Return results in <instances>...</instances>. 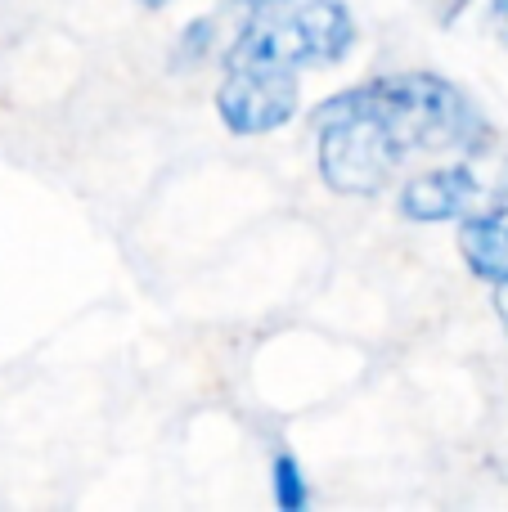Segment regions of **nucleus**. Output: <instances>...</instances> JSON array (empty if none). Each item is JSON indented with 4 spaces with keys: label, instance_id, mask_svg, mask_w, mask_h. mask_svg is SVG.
<instances>
[{
    "label": "nucleus",
    "instance_id": "f257e3e1",
    "mask_svg": "<svg viewBox=\"0 0 508 512\" xmlns=\"http://www.w3.org/2000/svg\"><path fill=\"white\" fill-rule=\"evenodd\" d=\"M356 41L342 0H243V23L225 59L270 68H324Z\"/></svg>",
    "mask_w": 508,
    "mask_h": 512
},
{
    "label": "nucleus",
    "instance_id": "f03ea898",
    "mask_svg": "<svg viewBox=\"0 0 508 512\" xmlns=\"http://www.w3.org/2000/svg\"><path fill=\"white\" fill-rule=\"evenodd\" d=\"M405 153L419 149H482L486 126L459 86L432 72H405V77H378L351 90Z\"/></svg>",
    "mask_w": 508,
    "mask_h": 512
},
{
    "label": "nucleus",
    "instance_id": "7ed1b4c3",
    "mask_svg": "<svg viewBox=\"0 0 508 512\" xmlns=\"http://www.w3.org/2000/svg\"><path fill=\"white\" fill-rule=\"evenodd\" d=\"M315 135H320V176L338 194H378L410 158L351 90L333 95L315 113Z\"/></svg>",
    "mask_w": 508,
    "mask_h": 512
},
{
    "label": "nucleus",
    "instance_id": "20e7f679",
    "mask_svg": "<svg viewBox=\"0 0 508 512\" xmlns=\"http://www.w3.org/2000/svg\"><path fill=\"white\" fill-rule=\"evenodd\" d=\"M221 122L234 135H266L279 131L297 113V72L270 68V63L225 59V81L216 90Z\"/></svg>",
    "mask_w": 508,
    "mask_h": 512
},
{
    "label": "nucleus",
    "instance_id": "39448f33",
    "mask_svg": "<svg viewBox=\"0 0 508 512\" xmlns=\"http://www.w3.org/2000/svg\"><path fill=\"white\" fill-rule=\"evenodd\" d=\"M401 212L410 221H464L477 212H508V198L500 189L491 194L473 167H437L401 189Z\"/></svg>",
    "mask_w": 508,
    "mask_h": 512
},
{
    "label": "nucleus",
    "instance_id": "423d86ee",
    "mask_svg": "<svg viewBox=\"0 0 508 512\" xmlns=\"http://www.w3.org/2000/svg\"><path fill=\"white\" fill-rule=\"evenodd\" d=\"M459 248H464V261H468V270H473L477 279L508 288V216L504 212L464 216Z\"/></svg>",
    "mask_w": 508,
    "mask_h": 512
},
{
    "label": "nucleus",
    "instance_id": "0eeeda50",
    "mask_svg": "<svg viewBox=\"0 0 508 512\" xmlns=\"http://www.w3.org/2000/svg\"><path fill=\"white\" fill-rule=\"evenodd\" d=\"M275 499H279V508H288V512H297L306 504L302 468H297V459H288V454L275 463Z\"/></svg>",
    "mask_w": 508,
    "mask_h": 512
},
{
    "label": "nucleus",
    "instance_id": "6e6552de",
    "mask_svg": "<svg viewBox=\"0 0 508 512\" xmlns=\"http://www.w3.org/2000/svg\"><path fill=\"white\" fill-rule=\"evenodd\" d=\"M495 23L508 27V0H495Z\"/></svg>",
    "mask_w": 508,
    "mask_h": 512
},
{
    "label": "nucleus",
    "instance_id": "1a4fd4ad",
    "mask_svg": "<svg viewBox=\"0 0 508 512\" xmlns=\"http://www.w3.org/2000/svg\"><path fill=\"white\" fill-rule=\"evenodd\" d=\"M144 5H167V0H144Z\"/></svg>",
    "mask_w": 508,
    "mask_h": 512
}]
</instances>
